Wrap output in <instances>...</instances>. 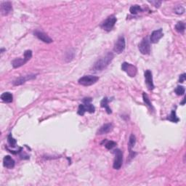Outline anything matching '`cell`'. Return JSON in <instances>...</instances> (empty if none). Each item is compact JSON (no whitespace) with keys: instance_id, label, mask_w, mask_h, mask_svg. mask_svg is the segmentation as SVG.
<instances>
[{"instance_id":"obj_1","label":"cell","mask_w":186,"mask_h":186,"mask_svg":"<svg viewBox=\"0 0 186 186\" xmlns=\"http://www.w3.org/2000/svg\"><path fill=\"white\" fill-rule=\"evenodd\" d=\"M114 57V54L111 52H107L106 54L104 55L103 57L98 60L94 64L93 67L91 68V71L93 72H100L105 69L109 64L111 63Z\"/></svg>"},{"instance_id":"obj_15","label":"cell","mask_w":186,"mask_h":186,"mask_svg":"<svg viewBox=\"0 0 186 186\" xmlns=\"http://www.w3.org/2000/svg\"><path fill=\"white\" fill-rule=\"evenodd\" d=\"M113 125L111 123H108V124H105L103 125L102 127H101L99 130H98L97 132V135H104V134H107L111 132V131L113 130Z\"/></svg>"},{"instance_id":"obj_17","label":"cell","mask_w":186,"mask_h":186,"mask_svg":"<svg viewBox=\"0 0 186 186\" xmlns=\"http://www.w3.org/2000/svg\"><path fill=\"white\" fill-rule=\"evenodd\" d=\"M28 61L26 59L24 58H21V57H18V58H16L15 60H13L12 62V65L13 66V68H20V66H24L26 64Z\"/></svg>"},{"instance_id":"obj_16","label":"cell","mask_w":186,"mask_h":186,"mask_svg":"<svg viewBox=\"0 0 186 186\" xmlns=\"http://www.w3.org/2000/svg\"><path fill=\"white\" fill-rule=\"evenodd\" d=\"M15 161L10 156H6L3 159V165L8 169H13L15 167Z\"/></svg>"},{"instance_id":"obj_12","label":"cell","mask_w":186,"mask_h":186,"mask_svg":"<svg viewBox=\"0 0 186 186\" xmlns=\"http://www.w3.org/2000/svg\"><path fill=\"white\" fill-rule=\"evenodd\" d=\"M34 34L39 39V40L42 41V42L45 43L50 44V43H52V42H53V40H52L49 36L47 35V34H46L45 33H44V32H42V31H35L34 32Z\"/></svg>"},{"instance_id":"obj_21","label":"cell","mask_w":186,"mask_h":186,"mask_svg":"<svg viewBox=\"0 0 186 186\" xmlns=\"http://www.w3.org/2000/svg\"><path fill=\"white\" fill-rule=\"evenodd\" d=\"M185 29V24L182 21L178 22V24L175 25V30H176V31L178 32V33H180L182 34H184Z\"/></svg>"},{"instance_id":"obj_25","label":"cell","mask_w":186,"mask_h":186,"mask_svg":"<svg viewBox=\"0 0 186 186\" xmlns=\"http://www.w3.org/2000/svg\"><path fill=\"white\" fill-rule=\"evenodd\" d=\"M175 93L177 94L178 95H183L185 94V89L184 88V87L183 86H178L177 87V88L175 89Z\"/></svg>"},{"instance_id":"obj_3","label":"cell","mask_w":186,"mask_h":186,"mask_svg":"<svg viewBox=\"0 0 186 186\" xmlns=\"http://www.w3.org/2000/svg\"><path fill=\"white\" fill-rule=\"evenodd\" d=\"M116 21L117 19L116 16L112 15L111 16H109V17H108L107 19H105L104 21L102 23V24H101V28L106 31H111L114 27L115 24H116Z\"/></svg>"},{"instance_id":"obj_5","label":"cell","mask_w":186,"mask_h":186,"mask_svg":"<svg viewBox=\"0 0 186 186\" xmlns=\"http://www.w3.org/2000/svg\"><path fill=\"white\" fill-rule=\"evenodd\" d=\"M121 69L127 73L128 76L130 77H135L137 73L136 66H135L131 63H127V62H125V63H122V65H121Z\"/></svg>"},{"instance_id":"obj_20","label":"cell","mask_w":186,"mask_h":186,"mask_svg":"<svg viewBox=\"0 0 186 186\" xmlns=\"http://www.w3.org/2000/svg\"><path fill=\"white\" fill-rule=\"evenodd\" d=\"M143 10L141 8V7L137 5V4L132 5L130 8V12L131 13V14H132V15H137L138 13L143 12Z\"/></svg>"},{"instance_id":"obj_29","label":"cell","mask_w":186,"mask_h":186,"mask_svg":"<svg viewBox=\"0 0 186 186\" xmlns=\"http://www.w3.org/2000/svg\"><path fill=\"white\" fill-rule=\"evenodd\" d=\"M148 2H150L151 4H153L156 8H159L161 4H162V2H157V1H149Z\"/></svg>"},{"instance_id":"obj_26","label":"cell","mask_w":186,"mask_h":186,"mask_svg":"<svg viewBox=\"0 0 186 186\" xmlns=\"http://www.w3.org/2000/svg\"><path fill=\"white\" fill-rule=\"evenodd\" d=\"M174 13H175L176 14L182 15L185 13V8H183V6H181V5L177 6L176 8H174Z\"/></svg>"},{"instance_id":"obj_4","label":"cell","mask_w":186,"mask_h":186,"mask_svg":"<svg viewBox=\"0 0 186 186\" xmlns=\"http://www.w3.org/2000/svg\"><path fill=\"white\" fill-rule=\"evenodd\" d=\"M113 153L115 155L113 167L115 169H119L122 166L123 153L120 149H116L113 151Z\"/></svg>"},{"instance_id":"obj_14","label":"cell","mask_w":186,"mask_h":186,"mask_svg":"<svg viewBox=\"0 0 186 186\" xmlns=\"http://www.w3.org/2000/svg\"><path fill=\"white\" fill-rule=\"evenodd\" d=\"M135 143H136V137L133 134L130 135V140H129V143H128V149L130 151V157L131 158H133L135 156L137 155L136 153H134L132 151V148L135 146Z\"/></svg>"},{"instance_id":"obj_24","label":"cell","mask_w":186,"mask_h":186,"mask_svg":"<svg viewBox=\"0 0 186 186\" xmlns=\"http://www.w3.org/2000/svg\"><path fill=\"white\" fill-rule=\"evenodd\" d=\"M8 142L9 145H10V146L13 147V148H15L16 146V144H17V141H16L15 139L13 138L12 134H9L8 137Z\"/></svg>"},{"instance_id":"obj_22","label":"cell","mask_w":186,"mask_h":186,"mask_svg":"<svg viewBox=\"0 0 186 186\" xmlns=\"http://www.w3.org/2000/svg\"><path fill=\"white\" fill-rule=\"evenodd\" d=\"M167 120L170 121L172 122H174V123H178V121H180V119L177 116L175 111H172L171 114L167 117Z\"/></svg>"},{"instance_id":"obj_19","label":"cell","mask_w":186,"mask_h":186,"mask_svg":"<svg viewBox=\"0 0 186 186\" xmlns=\"http://www.w3.org/2000/svg\"><path fill=\"white\" fill-rule=\"evenodd\" d=\"M109 100H108V98H106V97L104 98L102 100H101L100 106L102 108H104V109L106 110L107 113L110 114L112 113V111H111V109H110V107L109 105Z\"/></svg>"},{"instance_id":"obj_31","label":"cell","mask_w":186,"mask_h":186,"mask_svg":"<svg viewBox=\"0 0 186 186\" xmlns=\"http://www.w3.org/2000/svg\"><path fill=\"white\" fill-rule=\"evenodd\" d=\"M185 98H183V103H181V105H185Z\"/></svg>"},{"instance_id":"obj_13","label":"cell","mask_w":186,"mask_h":186,"mask_svg":"<svg viewBox=\"0 0 186 186\" xmlns=\"http://www.w3.org/2000/svg\"><path fill=\"white\" fill-rule=\"evenodd\" d=\"M1 13L3 15H8L13 11V5L10 2H3L1 4Z\"/></svg>"},{"instance_id":"obj_2","label":"cell","mask_w":186,"mask_h":186,"mask_svg":"<svg viewBox=\"0 0 186 186\" xmlns=\"http://www.w3.org/2000/svg\"><path fill=\"white\" fill-rule=\"evenodd\" d=\"M98 80H99V77H95V76H92V75H88V76H84V77H82L79 79V84H81L82 86H91L93 84H95Z\"/></svg>"},{"instance_id":"obj_6","label":"cell","mask_w":186,"mask_h":186,"mask_svg":"<svg viewBox=\"0 0 186 186\" xmlns=\"http://www.w3.org/2000/svg\"><path fill=\"white\" fill-rule=\"evenodd\" d=\"M139 50L143 55H148L151 52V45L150 41L146 37L143 39L141 42L139 44Z\"/></svg>"},{"instance_id":"obj_30","label":"cell","mask_w":186,"mask_h":186,"mask_svg":"<svg viewBox=\"0 0 186 186\" xmlns=\"http://www.w3.org/2000/svg\"><path fill=\"white\" fill-rule=\"evenodd\" d=\"M185 78H186V77H185V73H183V74L180 75V79H179V82H180V83H183V82H185Z\"/></svg>"},{"instance_id":"obj_9","label":"cell","mask_w":186,"mask_h":186,"mask_svg":"<svg viewBox=\"0 0 186 186\" xmlns=\"http://www.w3.org/2000/svg\"><path fill=\"white\" fill-rule=\"evenodd\" d=\"M92 99L91 98H84L83 100H82V105H83L84 109L85 110V111L89 112V113H94L95 111V108L94 105L92 104Z\"/></svg>"},{"instance_id":"obj_7","label":"cell","mask_w":186,"mask_h":186,"mask_svg":"<svg viewBox=\"0 0 186 186\" xmlns=\"http://www.w3.org/2000/svg\"><path fill=\"white\" fill-rule=\"evenodd\" d=\"M125 39L123 36H121L117 40L116 43H115L114 47V51L115 52H116L117 54H120L125 50Z\"/></svg>"},{"instance_id":"obj_27","label":"cell","mask_w":186,"mask_h":186,"mask_svg":"<svg viewBox=\"0 0 186 186\" xmlns=\"http://www.w3.org/2000/svg\"><path fill=\"white\" fill-rule=\"evenodd\" d=\"M116 146V142L112 141H108L107 143L105 145V148H106L108 149V150H111V149L114 148V147Z\"/></svg>"},{"instance_id":"obj_11","label":"cell","mask_w":186,"mask_h":186,"mask_svg":"<svg viewBox=\"0 0 186 186\" xmlns=\"http://www.w3.org/2000/svg\"><path fill=\"white\" fill-rule=\"evenodd\" d=\"M163 36H164V34H163V31L162 29L153 31L151 35L150 42L153 44L157 43L163 37Z\"/></svg>"},{"instance_id":"obj_8","label":"cell","mask_w":186,"mask_h":186,"mask_svg":"<svg viewBox=\"0 0 186 186\" xmlns=\"http://www.w3.org/2000/svg\"><path fill=\"white\" fill-rule=\"evenodd\" d=\"M36 74H30V75L23 76V77H20L19 78H18L17 79H15V81L13 82V84H14L15 86L21 85V84H24L25 82H26L27 81L36 79Z\"/></svg>"},{"instance_id":"obj_23","label":"cell","mask_w":186,"mask_h":186,"mask_svg":"<svg viewBox=\"0 0 186 186\" xmlns=\"http://www.w3.org/2000/svg\"><path fill=\"white\" fill-rule=\"evenodd\" d=\"M143 98L144 103H146V105H147V106H148L151 110H152V111H153V110H154V109H153V105H152V104H151V101H150V99H149L148 95H147V94H146V93H144L143 94Z\"/></svg>"},{"instance_id":"obj_18","label":"cell","mask_w":186,"mask_h":186,"mask_svg":"<svg viewBox=\"0 0 186 186\" xmlns=\"http://www.w3.org/2000/svg\"><path fill=\"white\" fill-rule=\"evenodd\" d=\"M1 99H2V101H4V102L8 103H10L13 102V96L10 93H9V92H7V93H4L1 95Z\"/></svg>"},{"instance_id":"obj_28","label":"cell","mask_w":186,"mask_h":186,"mask_svg":"<svg viewBox=\"0 0 186 186\" xmlns=\"http://www.w3.org/2000/svg\"><path fill=\"white\" fill-rule=\"evenodd\" d=\"M24 57L25 59H26L27 61H29L32 57V51H31V50H26V51H25Z\"/></svg>"},{"instance_id":"obj_10","label":"cell","mask_w":186,"mask_h":186,"mask_svg":"<svg viewBox=\"0 0 186 186\" xmlns=\"http://www.w3.org/2000/svg\"><path fill=\"white\" fill-rule=\"evenodd\" d=\"M145 79H146V85L148 87L149 90H153L154 89V84H153V75L152 72L150 70H147L145 72Z\"/></svg>"}]
</instances>
